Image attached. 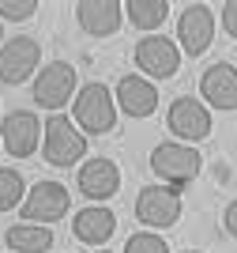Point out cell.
I'll return each instance as SVG.
<instances>
[{"label": "cell", "instance_id": "cell-1", "mask_svg": "<svg viewBox=\"0 0 237 253\" xmlns=\"http://www.w3.org/2000/svg\"><path fill=\"white\" fill-rule=\"evenodd\" d=\"M41 155L53 167H75L87 155V140L75 128V121H68L64 114H53L45 121V132H41Z\"/></svg>", "mask_w": 237, "mask_h": 253}, {"label": "cell", "instance_id": "cell-2", "mask_svg": "<svg viewBox=\"0 0 237 253\" xmlns=\"http://www.w3.org/2000/svg\"><path fill=\"white\" fill-rule=\"evenodd\" d=\"M75 125L83 132H91V136H102L109 128L117 125V98L109 95V87L105 84H87L79 87V95H75Z\"/></svg>", "mask_w": 237, "mask_h": 253}, {"label": "cell", "instance_id": "cell-3", "mask_svg": "<svg viewBox=\"0 0 237 253\" xmlns=\"http://www.w3.org/2000/svg\"><path fill=\"white\" fill-rule=\"evenodd\" d=\"M200 167H203V155L192 144H173L169 140V144H158L151 151V170L169 185H188L200 174Z\"/></svg>", "mask_w": 237, "mask_h": 253}, {"label": "cell", "instance_id": "cell-4", "mask_svg": "<svg viewBox=\"0 0 237 253\" xmlns=\"http://www.w3.org/2000/svg\"><path fill=\"white\" fill-rule=\"evenodd\" d=\"M72 208V197L64 189L61 181H38L31 193H27V201H23V223H41V227H49V223L64 219Z\"/></svg>", "mask_w": 237, "mask_h": 253}, {"label": "cell", "instance_id": "cell-5", "mask_svg": "<svg viewBox=\"0 0 237 253\" xmlns=\"http://www.w3.org/2000/svg\"><path fill=\"white\" fill-rule=\"evenodd\" d=\"M41 121L38 114H31V110H11V114H4V121H0V144H4V151L15 159H31L34 151H38L41 144Z\"/></svg>", "mask_w": 237, "mask_h": 253}, {"label": "cell", "instance_id": "cell-6", "mask_svg": "<svg viewBox=\"0 0 237 253\" xmlns=\"http://www.w3.org/2000/svg\"><path fill=\"white\" fill-rule=\"evenodd\" d=\"M135 219L143 227H155V231L173 227L181 219V197H177V189H169V185H143L139 197H135Z\"/></svg>", "mask_w": 237, "mask_h": 253}, {"label": "cell", "instance_id": "cell-7", "mask_svg": "<svg viewBox=\"0 0 237 253\" xmlns=\"http://www.w3.org/2000/svg\"><path fill=\"white\" fill-rule=\"evenodd\" d=\"M38 64H41V45L34 42V38H27V34L8 38V42L0 45V80L8 87L27 84Z\"/></svg>", "mask_w": 237, "mask_h": 253}, {"label": "cell", "instance_id": "cell-8", "mask_svg": "<svg viewBox=\"0 0 237 253\" xmlns=\"http://www.w3.org/2000/svg\"><path fill=\"white\" fill-rule=\"evenodd\" d=\"M75 95V68L68 61H49L34 76V102L41 110H61Z\"/></svg>", "mask_w": 237, "mask_h": 253}, {"label": "cell", "instance_id": "cell-9", "mask_svg": "<svg viewBox=\"0 0 237 253\" xmlns=\"http://www.w3.org/2000/svg\"><path fill=\"white\" fill-rule=\"evenodd\" d=\"M135 64H139V72L155 76V80H169L181 68V49L162 34H147L135 42Z\"/></svg>", "mask_w": 237, "mask_h": 253}, {"label": "cell", "instance_id": "cell-10", "mask_svg": "<svg viewBox=\"0 0 237 253\" xmlns=\"http://www.w3.org/2000/svg\"><path fill=\"white\" fill-rule=\"evenodd\" d=\"M166 125H169V132H173L177 140H203L207 132H211V110H207L200 98L181 95V98H173V106H169Z\"/></svg>", "mask_w": 237, "mask_h": 253}, {"label": "cell", "instance_id": "cell-11", "mask_svg": "<svg viewBox=\"0 0 237 253\" xmlns=\"http://www.w3.org/2000/svg\"><path fill=\"white\" fill-rule=\"evenodd\" d=\"M177 38L185 45L188 57H200V53L211 49V38H215V15L207 4H188L177 19Z\"/></svg>", "mask_w": 237, "mask_h": 253}, {"label": "cell", "instance_id": "cell-12", "mask_svg": "<svg viewBox=\"0 0 237 253\" xmlns=\"http://www.w3.org/2000/svg\"><path fill=\"white\" fill-rule=\"evenodd\" d=\"M121 189V170L113 159H87L79 167V193L87 201H109Z\"/></svg>", "mask_w": 237, "mask_h": 253}, {"label": "cell", "instance_id": "cell-13", "mask_svg": "<svg viewBox=\"0 0 237 253\" xmlns=\"http://www.w3.org/2000/svg\"><path fill=\"white\" fill-rule=\"evenodd\" d=\"M75 19H79V27L87 34L109 38V34L121 31L124 8L117 4V0H79V4H75Z\"/></svg>", "mask_w": 237, "mask_h": 253}, {"label": "cell", "instance_id": "cell-14", "mask_svg": "<svg viewBox=\"0 0 237 253\" xmlns=\"http://www.w3.org/2000/svg\"><path fill=\"white\" fill-rule=\"evenodd\" d=\"M200 91H203L207 106L215 110H237V68L234 64H211L200 76Z\"/></svg>", "mask_w": 237, "mask_h": 253}, {"label": "cell", "instance_id": "cell-15", "mask_svg": "<svg viewBox=\"0 0 237 253\" xmlns=\"http://www.w3.org/2000/svg\"><path fill=\"white\" fill-rule=\"evenodd\" d=\"M117 110L128 117H151L158 110V87L143 76H124L117 84Z\"/></svg>", "mask_w": 237, "mask_h": 253}, {"label": "cell", "instance_id": "cell-16", "mask_svg": "<svg viewBox=\"0 0 237 253\" xmlns=\"http://www.w3.org/2000/svg\"><path fill=\"white\" fill-rule=\"evenodd\" d=\"M113 231H117V215L109 208H102V204L75 211V219H72V234L87 246H105L113 238Z\"/></svg>", "mask_w": 237, "mask_h": 253}, {"label": "cell", "instance_id": "cell-17", "mask_svg": "<svg viewBox=\"0 0 237 253\" xmlns=\"http://www.w3.org/2000/svg\"><path fill=\"white\" fill-rule=\"evenodd\" d=\"M4 242L11 253H49L53 250V231L41 223H15L4 231Z\"/></svg>", "mask_w": 237, "mask_h": 253}, {"label": "cell", "instance_id": "cell-18", "mask_svg": "<svg viewBox=\"0 0 237 253\" xmlns=\"http://www.w3.org/2000/svg\"><path fill=\"white\" fill-rule=\"evenodd\" d=\"M124 15H128V23L139 27V31H155V27L166 23L169 4H166V0H128V4H124Z\"/></svg>", "mask_w": 237, "mask_h": 253}, {"label": "cell", "instance_id": "cell-19", "mask_svg": "<svg viewBox=\"0 0 237 253\" xmlns=\"http://www.w3.org/2000/svg\"><path fill=\"white\" fill-rule=\"evenodd\" d=\"M23 201H27L23 174H19V170H0V211L23 208Z\"/></svg>", "mask_w": 237, "mask_h": 253}, {"label": "cell", "instance_id": "cell-20", "mask_svg": "<svg viewBox=\"0 0 237 253\" xmlns=\"http://www.w3.org/2000/svg\"><path fill=\"white\" fill-rule=\"evenodd\" d=\"M124 253H169V246H166L162 234L155 231H135L128 242H124Z\"/></svg>", "mask_w": 237, "mask_h": 253}, {"label": "cell", "instance_id": "cell-21", "mask_svg": "<svg viewBox=\"0 0 237 253\" xmlns=\"http://www.w3.org/2000/svg\"><path fill=\"white\" fill-rule=\"evenodd\" d=\"M38 11V0H0V19H11V23H23Z\"/></svg>", "mask_w": 237, "mask_h": 253}, {"label": "cell", "instance_id": "cell-22", "mask_svg": "<svg viewBox=\"0 0 237 253\" xmlns=\"http://www.w3.org/2000/svg\"><path fill=\"white\" fill-rule=\"evenodd\" d=\"M222 27H226L230 38H237V0H226V8H222Z\"/></svg>", "mask_w": 237, "mask_h": 253}, {"label": "cell", "instance_id": "cell-23", "mask_svg": "<svg viewBox=\"0 0 237 253\" xmlns=\"http://www.w3.org/2000/svg\"><path fill=\"white\" fill-rule=\"evenodd\" d=\"M222 223H226V231L237 238V201H230V208H226V215H222Z\"/></svg>", "mask_w": 237, "mask_h": 253}, {"label": "cell", "instance_id": "cell-24", "mask_svg": "<svg viewBox=\"0 0 237 253\" xmlns=\"http://www.w3.org/2000/svg\"><path fill=\"white\" fill-rule=\"evenodd\" d=\"M0 42H4V23H0Z\"/></svg>", "mask_w": 237, "mask_h": 253}, {"label": "cell", "instance_id": "cell-25", "mask_svg": "<svg viewBox=\"0 0 237 253\" xmlns=\"http://www.w3.org/2000/svg\"><path fill=\"white\" fill-rule=\"evenodd\" d=\"M181 253H200V250H181Z\"/></svg>", "mask_w": 237, "mask_h": 253}, {"label": "cell", "instance_id": "cell-26", "mask_svg": "<svg viewBox=\"0 0 237 253\" xmlns=\"http://www.w3.org/2000/svg\"><path fill=\"white\" fill-rule=\"evenodd\" d=\"M94 253H109V250H94Z\"/></svg>", "mask_w": 237, "mask_h": 253}, {"label": "cell", "instance_id": "cell-27", "mask_svg": "<svg viewBox=\"0 0 237 253\" xmlns=\"http://www.w3.org/2000/svg\"><path fill=\"white\" fill-rule=\"evenodd\" d=\"M0 148H4V144H0Z\"/></svg>", "mask_w": 237, "mask_h": 253}]
</instances>
